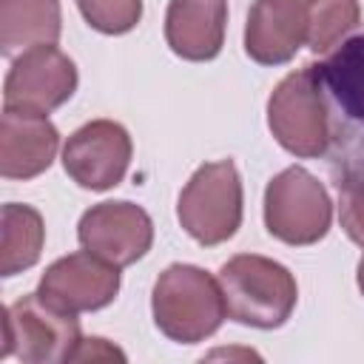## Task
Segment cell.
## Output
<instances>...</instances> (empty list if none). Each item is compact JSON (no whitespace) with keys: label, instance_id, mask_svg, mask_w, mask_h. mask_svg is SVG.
<instances>
[{"label":"cell","instance_id":"obj_18","mask_svg":"<svg viewBox=\"0 0 364 364\" xmlns=\"http://www.w3.org/2000/svg\"><path fill=\"white\" fill-rule=\"evenodd\" d=\"M77 9L100 34H125L142 17V0H77Z\"/></svg>","mask_w":364,"mask_h":364},{"label":"cell","instance_id":"obj_19","mask_svg":"<svg viewBox=\"0 0 364 364\" xmlns=\"http://www.w3.org/2000/svg\"><path fill=\"white\" fill-rule=\"evenodd\" d=\"M338 219L344 233L364 250V171L338 179Z\"/></svg>","mask_w":364,"mask_h":364},{"label":"cell","instance_id":"obj_17","mask_svg":"<svg viewBox=\"0 0 364 364\" xmlns=\"http://www.w3.org/2000/svg\"><path fill=\"white\" fill-rule=\"evenodd\" d=\"M361 20L358 0H316L307 14V48L327 54Z\"/></svg>","mask_w":364,"mask_h":364},{"label":"cell","instance_id":"obj_12","mask_svg":"<svg viewBox=\"0 0 364 364\" xmlns=\"http://www.w3.org/2000/svg\"><path fill=\"white\" fill-rule=\"evenodd\" d=\"M60 134L48 117L3 108L0 119V173L6 179H34L51 168Z\"/></svg>","mask_w":364,"mask_h":364},{"label":"cell","instance_id":"obj_22","mask_svg":"<svg viewBox=\"0 0 364 364\" xmlns=\"http://www.w3.org/2000/svg\"><path fill=\"white\" fill-rule=\"evenodd\" d=\"M358 290H361V296H364V256H361V262H358Z\"/></svg>","mask_w":364,"mask_h":364},{"label":"cell","instance_id":"obj_20","mask_svg":"<svg viewBox=\"0 0 364 364\" xmlns=\"http://www.w3.org/2000/svg\"><path fill=\"white\" fill-rule=\"evenodd\" d=\"M71 361H125V353L119 347H114L108 338L91 336V338L80 341V347H77Z\"/></svg>","mask_w":364,"mask_h":364},{"label":"cell","instance_id":"obj_4","mask_svg":"<svg viewBox=\"0 0 364 364\" xmlns=\"http://www.w3.org/2000/svg\"><path fill=\"white\" fill-rule=\"evenodd\" d=\"M82 341L77 313L54 304L40 290L28 293L3 310L0 358H20L23 364L71 361Z\"/></svg>","mask_w":364,"mask_h":364},{"label":"cell","instance_id":"obj_9","mask_svg":"<svg viewBox=\"0 0 364 364\" xmlns=\"http://www.w3.org/2000/svg\"><path fill=\"white\" fill-rule=\"evenodd\" d=\"M77 239L88 253L128 267L151 250L154 222L134 202H100L80 216Z\"/></svg>","mask_w":364,"mask_h":364},{"label":"cell","instance_id":"obj_6","mask_svg":"<svg viewBox=\"0 0 364 364\" xmlns=\"http://www.w3.org/2000/svg\"><path fill=\"white\" fill-rule=\"evenodd\" d=\"M333 202L324 185L293 165L276 173L264 188V228L284 245H316L327 236Z\"/></svg>","mask_w":364,"mask_h":364},{"label":"cell","instance_id":"obj_8","mask_svg":"<svg viewBox=\"0 0 364 364\" xmlns=\"http://www.w3.org/2000/svg\"><path fill=\"white\" fill-rule=\"evenodd\" d=\"M131 154V136L119 122L91 119L65 139L63 168L85 191H111L125 179Z\"/></svg>","mask_w":364,"mask_h":364},{"label":"cell","instance_id":"obj_5","mask_svg":"<svg viewBox=\"0 0 364 364\" xmlns=\"http://www.w3.org/2000/svg\"><path fill=\"white\" fill-rule=\"evenodd\" d=\"M182 230L199 245H222L242 225V179L230 159L205 162L193 171L176 202Z\"/></svg>","mask_w":364,"mask_h":364},{"label":"cell","instance_id":"obj_16","mask_svg":"<svg viewBox=\"0 0 364 364\" xmlns=\"http://www.w3.org/2000/svg\"><path fill=\"white\" fill-rule=\"evenodd\" d=\"M46 242L43 216L31 205L9 202L0 210V273L14 276L37 264Z\"/></svg>","mask_w":364,"mask_h":364},{"label":"cell","instance_id":"obj_10","mask_svg":"<svg viewBox=\"0 0 364 364\" xmlns=\"http://www.w3.org/2000/svg\"><path fill=\"white\" fill-rule=\"evenodd\" d=\"M37 290L71 313L102 310L119 293V267L82 247L48 264Z\"/></svg>","mask_w":364,"mask_h":364},{"label":"cell","instance_id":"obj_11","mask_svg":"<svg viewBox=\"0 0 364 364\" xmlns=\"http://www.w3.org/2000/svg\"><path fill=\"white\" fill-rule=\"evenodd\" d=\"M316 65L333 117V142L338 128H358L364 136V34L341 40Z\"/></svg>","mask_w":364,"mask_h":364},{"label":"cell","instance_id":"obj_7","mask_svg":"<svg viewBox=\"0 0 364 364\" xmlns=\"http://www.w3.org/2000/svg\"><path fill=\"white\" fill-rule=\"evenodd\" d=\"M77 91V65L57 46H40L14 57L6 85L3 108L48 117Z\"/></svg>","mask_w":364,"mask_h":364},{"label":"cell","instance_id":"obj_2","mask_svg":"<svg viewBox=\"0 0 364 364\" xmlns=\"http://www.w3.org/2000/svg\"><path fill=\"white\" fill-rule=\"evenodd\" d=\"M216 279L222 284L228 316L239 324L276 330L296 310L299 287L293 273L267 256L239 253L219 267Z\"/></svg>","mask_w":364,"mask_h":364},{"label":"cell","instance_id":"obj_21","mask_svg":"<svg viewBox=\"0 0 364 364\" xmlns=\"http://www.w3.org/2000/svg\"><path fill=\"white\" fill-rule=\"evenodd\" d=\"M267 3H276L282 9H290V11H301V14H310V6L316 0H267Z\"/></svg>","mask_w":364,"mask_h":364},{"label":"cell","instance_id":"obj_1","mask_svg":"<svg viewBox=\"0 0 364 364\" xmlns=\"http://www.w3.org/2000/svg\"><path fill=\"white\" fill-rule=\"evenodd\" d=\"M151 310L156 327L176 344H199L228 318L219 279L196 264L165 267L154 284Z\"/></svg>","mask_w":364,"mask_h":364},{"label":"cell","instance_id":"obj_13","mask_svg":"<svg viewBox=\"0 0 364 364\" xmlns=\"http://www.w3.org/2000/svg\"><path fill=\"white\" fill-rule=\"evenodd\" d=\"M228 0H171L165 11V40L182 60L205 63L222 51Z\"/></svg>","mask_w":364,"mask_h":364},{"label":"cell","instance_id":"obj_14","mask_svg":"<svg viewBox=\"0 0 364 364\" xmlns=\"http://www.w3.org/2000/svg\"><path fill=\"white\" fill-rule=\"evenodd\" d=\"M307 46V14L256 0L245 26V51L262 65H282Z\"/></svg>","mask_w":364,"mask_h":364},{"label":"cell","instance_id":"obj_15","mask_svg":"<svg viewBox=\"0 0 364 364\" xmlns=\"http://www.w3.org/2000/svg\"><path fill=\"white\" fill-rule=\"evenodd\" d=\"M60 28V0H0V46L6 57L57 46Z\"/></svg>","mask_w":364,"mask_h":364},{"label":"cell","instance_id":"obj_3","mask_svg":"<svg viewBox=\"0 0 364 364\" xmlns=\"http://www.w3.org/2000/svg\"><path fill=\"white\" fill-rule=\"evenodd\" d=\"M267 128L284 151L301 159L324 156L333 148V117L316 63L290 71L273 88L267 100Z\"/></svg>","mask_w":364,"mask_h":364}]
</instances>
